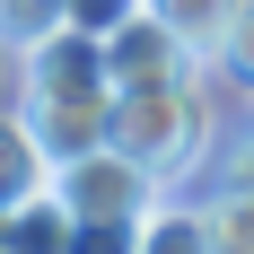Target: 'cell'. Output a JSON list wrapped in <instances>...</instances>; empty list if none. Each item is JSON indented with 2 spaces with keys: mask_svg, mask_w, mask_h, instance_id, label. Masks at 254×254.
<instances>
[{
  "mask_svg": "<svg viewBox=\"0 0 254 254\" xmlns=\"http://www.w3.org/2000/svg\"><path fill=\"white\" fill-rule=\"evenodd\" d=\"M105 70H114V88H167V79H193V70H202V44L140 0L114 35H105Z\"/></svg>",
  "mask_w": 254,
  "mask_h": 254,
  "instance_id": "obj_3",
  "label": "cell"
},
{
  "mask_svg": "<svg viewBox=\"0 0 254 254\" xmlns=\"http://www.w3.org/2000/svg\"><path fill=\"white\" fill-rule=\"evenodd\" d=\"M18 114L35 123L44 158L62 167V158H79V149H97V140H105V114H114V97H18Z\"/></svg>",
  "mask_w": 254,
  "mask_h": 254,
  "instance_id": "obj_5",
  "label": "cell"
},
{
  "mask_svg": "<svg viewBox=\"0 0 254 254\" xmlns=\"http://www.w3.org/2000/svg\"><path fill=\"white\" fill-rule=\"evenodd\" d=\"M131 254H219V246H210L202 202H184V193H158V202L131 219Z\"/></svg>",
  "mask_w": 254,
  "mask_h": 254,
  "instance_id": "obj_6",
  "label": "cell"
},
{
  "mask_svg": "<svg viewBox=\"0 0 254 254\" xmlns=\"http://www.w3.org/2000/svg\"><path fill=\"white\" fill-rule=\"evenodd\" d=\"M228 97H237V88L210 70V62H202L193 79H167V88H114L105 140L131 149L167 193H184V184L219 158V131H228V123H219V105H228Z\"/></svg>",
  "mask_w": 254,
  "mask_h": 254,
  "instance_id": "obj_1",
  "label": "cell"
},
{
  "mask_svg": "<svg viewBox=\"0 0 254 254\" xmlns=\"http://www.w3.org/2000/svg\"><path fill=\"white\" fill-rule=\"evenodd\" d=\"M53 193L70 202V219H79L88 237H131V219H140L167 184H158L131 149L97 140V149H79V158H62V167H53Z\"/></svg>",
  "mask_w": 254,
  "mask_h": 254,
  "instance_id": "obj_2",
  "label": "cell"
},
{
  "mask_svg": "<svg viewBox=\"0 0 254 254\" xmlns=\"http://www.w3.org/2000/svg\"><path fill=\"white\" fill-rule=\"evenodd\" d=\"M53 26H70V0H0V53H9V62L35 53Z\"/></svg>",
  "mask_w": 254,
  "mask_h": 254,
  "instance_id": "obj_11",
  "label": "cell"
},
{
  "mask_svg": "<svg viewBox=\"0 0 254 254\" xmlns=\"http://www.w3.org/2000/svg\"><path fill=\"white\" fill-rule=\"evenodd\" d=\"M9 254H79V219H70V202L53 184L9 210Z\"/></svg>",
  "mask_w": 254,
  "mask_h": 254,
  "instance_id": "obj_8",
  "label": "cell"
},
{
  "mask_svg": "<svg viewBox=\"0 0 254 254\" xmlns=\"http://www.w3.org/2000/svg\"><path fill=\"white\" fill-rule=\"evenodd\" d=\"M149 9H158L167 26H184V35H193V44L210 53V35L228 26V9H237V0H149Z\"/></svg>",
  "mask_w": 254,
  "mask_h": 254,
  "instance_id": "obj_12",
  "label": "cell"
},
{
  "mask_svg": "<svg viewBox=\"0 0 254 254\" xmlns=\"http://www.w3.org/2000/svg\"><path fill=\"white\" fill-rule=\"evenodd\" d=\"M202 62L228 79L237 97H254V0H237V9H228V26L210 35V53H202Z\"/></svg>",
  "mask_w": 254,
  "mask_h": 254,
  "instance_id": "obj_9",
  "label": "cell"
},
{
  "mask_svg": "<svg viewBox=\"0 0 254 254\" xmlns=\"http://www.w3.org/2000/svg\"><path fill=\"white\" fill-rule=\"evenodd\" d=\"M53 184V158L44 140H35V123H26L18 105H0V210H18L26 193H44Z\"/></svg>",
  "mask_w": 254,
  "mask_h": 254,
  "instance_id": "obj_7",
  "label": "cell"
},
{
  "mask_svg": "<svg viewBox=\"0 0 254 254\" xmlns=\"http://www.w3.org/2000/svg\"><path fill=\"white\" fill-rule=\"evenodd\" d=\"M246 114H254V97H246Z\"/></svg>",
  "mask_w": 254,
  "mask_h": 254,
  "instance_id": "obj_16",
  "label": "cell"
},
{
  "mask_svg": "<svg viewBox=\"0 0 254 254\" xmlns=\"http://www.w3.org/2000/svg\"><path fill=\"white\" fill-rule=\"evenodd\" d=\"M18 97H114L105 35H88V26H53L35 53H18Z\"/></svg>",
  "mask_w": 254,
  "mask_h": 254,
  "instance_id": "obj_4",
  "label": "cell"
},
{
  "mask_svg": "<svg viewBox=\"0 0 254 254\" xmlns=\"http://www.w3.org/2000/svg\"><path fill=\"white\" fill-rule=\"evenodd\" d=\"M131 9H140V0H70V26H88V35H114Z\"/></svg>",
  "mask_w": 254,
  "mask_h": 254,
  "instance_id": "obj_14",
  "label": "cell"
},
{
  "mask_svg": "<svg viewBox=\"0 0 254 254\" xmlns=\"http://www.w3.org/2000/svg\"><path fill=\"white\" fill-rule=\"evenodd\" d=\"M202 219H210V246H219V254H254V184L202 193Z\"/></svg>",
  "mask_w": 254,
  "mask_h": 254,
  "instance_id": "obj_10",
  "label": "cell"
},
{
  "mask_svg": "<svg viewBox=\"0 0 254 254\" xmlns=\"http://www.w3.org/2000/svg\"><path fill=\"white\" fill-rule=\"evenodd\" d=\"M0 62H9V53H0Z\"/></svg>",
  "mask_w": 254,
  "mask_h": 254,
  "instance_id": "obj_17",
  "label": "cell"
},
{
  "mask_svg": "<svg viewBox=\"0 0 254 254\" xmlns=\"http://www.w3.org/2000/svg\"><path fill=\"white\" fill-rule=\"evenodd\" d=\"M0 254H9V210H0Z\"/></svg>",
  "mask_w": 254,
  "mask_h": 254,
  "instance_id": "obj_15",
  "label": "cell"
},
{
  "mask_svg": "<svg viewBox=\"0 0 254 254\" xmlns=\"http://www.w3.org/2000/svg\"><path fill=\"white\" fill-rule=\"evenodd\" d=\"M219 184H254V114L228 131V149H219Z\"/></svg>",
  "mask_w": 254,
  "mask_h": 254,
  "instance_id": "obj_13",
  "label": "cell"
}]
</instances>
